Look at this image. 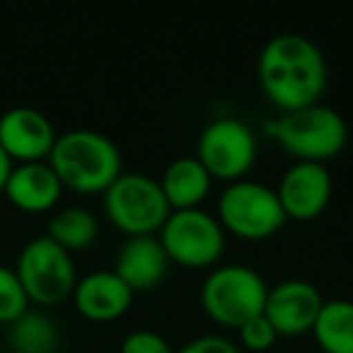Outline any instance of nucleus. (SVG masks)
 Masks as SVG:
<instances>
[{"instance_id": "nucleus-1", "label": "nucleus", "mask_w": 353, "mask_h": 353, "mask_svg": "<svg viewBox=\"0 0 353 353\" xmlns=\"http://www.w3.org/2000/svg\"><path fill=\"white\" fill-rule=\"evenodd\" d=\"M259 85L281 112L317 104L327 90V59L312 39L295 32L276 34L256 59Z\"/></svg>"}, {"instance_id": "nucleus-2", "label": "nucleus", "mask_w": 353, "mask_h": 353, "mask_svg": "<svg viewBox=\"0 0 353 353\" xmlns=\"http://www.w3.org/2000/svg\"><path fill=\"white\" fill-rule=\"evenodd\" d=\"M49 165L61 184L83 194L104 192L123 172V157L112 136L94 128H70L56 136Z\"/></svg>"}, {"instance_id": "nucleus-3", "label": "nucleus", "mask_w": 353, "mask_h": 353, "mask_svg": "<svg viewBox=\"0 0 353 353\" xmlns=\"http://www.w3.org/2000/svg\"><path fill=\"white\" fill-rule=\"evenodd\" d=\"M269 136L288 150L295 160L327 162L343 150L348 141V123L329 104H307V107L283 112L269 121Z\"/></svg>"}, {"instance_id": "nucleus-4", "label": "nucleus", "mask_w": 353, "mask_h": 353, "mask_svg": "<svg viewBox=\"0 0 353 353\" xmlns=\"http://www.w3.org/2000/svg\"><path fill=\"white\" fill-rule=\"evenodd\" d=\"M269 283L247 264L213 266L201 283V305L218 324L240 327L254 314L264 312Z\"/></svg>"}, {"instance_id": "nucleus-5", "label": "nucleus", "mask_w": 353, "mask_h": 353, "mask_svg": "<svg viewBox=\"0 0 353 353\" xmlns=\"http://www.w3.org/2000/svg\"><path fill=\"white\" fill-rule=\"evenodd\" d=\"M102 194L107 218L128 237L155 235L172 211L160 179L145 172H121Z\"/></svg>"}, {"instance_id": "nucleus-6", "label": "nucleus", "mask_w": 353, "mask_h": 353, "mask_svg": "<svg viewBox=\"0 0 353 353\" xmlns=\"http://www.w3.org/2000/svg\"><path fill=\"white\" fill-rule=\"evenodd\" d=\"M216 216L225 232L245 240L271 237L285 223V213L276 189L247 176L225 184L218 196Z\"/></svg>"}, {"instance_id": "nucleus-7", "label": "nucleus", "mask_w": 353, "mask_h": 353, "mask_svg": "<svg viewBox=\"0 0 353 353\" xmlns=\"http://www.w3.org/2000/svg\"><path fill=\"white\" fill-rule=\"evenodd\" d=\"M15 271L27 290V298L39 305H56L73 295L78 283L75 261L65 247L49 235H37L17 254Z\"/></svg>"}, {"instance_id": "nucleus-8", "label": "nucleus", "mask_w": 353, "mask_h": 353, "mask_svg": "<svg viewBox=\"0 0 353 353\" xmlns=\"http://www.w3.org/2000/svg\"><path fill=\"white\" fill-rule=\"evenodd\" d=\"M160 242L170 261L184 266H211L225 250V228L206 208H174L160 228Z\"/></svg>"}, {"instance_id": "nucleus-9", "label": "nucleus", "mask_w": 353, "mask_h": 353, "mask_svg": "<svg viewBox=\"0 0 353 353\" xmlns=\"http://www.w3.org/2000/svg\"><path fill=\"white\" fill-rule=\"evenodd\" d=\"M213 179L235 182L252 170L256 160V136L242 119L216 117L201 128L196 152Z\"/></svg>"}, {"instance_id": "nucleus-10", "label": "nucleus", "mask_w": 353, "mask_h": 353, "mask_svg": "<svg viewBox=\"0 0 353 353\" xmlns=\"http://www.w3.org/2000/svg\"><path fill=\"white\" fill-rule=\"evenodd\" d=\"M332 174L324 162L295 160L285 167L279 182V201L283 206L285 218L295 221H312L327 208L332 199Z\"/></svg>"}, {"instance_id": "nucleus-11", "label": "nucleus", "mask_w": 353, "mask_h": 353, "mask_svg": "<svg viewBox=\"0 0 353 353\" xmlns=\"http://www.w3.org/2000/svg\"><path fill=\"white\" fill-rule=\"evenodd\" d=\"M322 305L324 298L314 283L305 279H285L276 285H269L264 314L276 327V332L293 336V334L312 332Z\"/></svg>"}, {"instance_id": "nucleus-12", "label": "nucleus", "mask_w": 353, "mask_h": 353, "mask_svg": "<svg viewBox=\"0 0 353 353\" xmlns=\"http://www.w3.org/2000/svg\"><path fill=\"white\" fill-rule=\"evenodd\" d=\"M56 136L49 117L34 107H12L0 114V145L12 162L49 160Z\"/></svg>"}, {"instance_id": "nucleus-13", "label": "nucleus", "mask_w": 353, "mask_h": 353, "mask_svg": "<svg viewBox=\"0 0 353 353\" xmlns=\"http://www.w3.org/2000/svg\"><path fill=\"white\" fill-rule=\"evenodd\" d=\"M73 303L88 319L109 322L121 317L131 307L133 290L114 269H94L78 279L73 288Z\"/></svg>"}, {"instance_id": "nucleus-14", "label": "nucleus", "mask_w": 353, "mask_h": 353, "mask_svg": "<svg viewBox=\"0 0 353 353\" xmlns=\"http://www.w3.org/2000/svg\"><path fill=\"white\" fill-rule=\"evenodd\" d=\"M170 256L155 235H133L121 242L114 259V271L123 283L136 290H150L167 276Z\"/></svg>"}, {"instance_id": "nucleus-15", "label": "nucleus", "mask_w": 353, "mask_h": 353, "mask_svg": "<svg viewBox=\"0 0 353 353\" xmlns=\"http://www.w3.org/2000/svg\"><path fill=\"white\" fill-rule=\"evenodd\" d=\"M3 192L22 211H49L61 199L63 184L49 160L17 162Z\"/></svg>"}, {"instance_id": "nucleus-16", "label": "nucleus", "mask_w": 353, "mask_h": 353, "mask_svg": "<svg viewBox=\"0 0 353 353\" xmlns=\"http://www.w3.org/2000/svg\"><path fill=\"white\" fill-rule=\"evenodd\" d=\"M213 176L201 165L196 155H179L165 167L160 187L167 196L170 208H196L208 196Z\"/></svg>"}, {"instance_id": "nucleus-17", "label": "nucleus", "mask_w": 353, "mask_h": 353, "mask_svg": "<svg viewBox=\"0 0 353 353\" xmlns=\"http://www.w3.org/2000/svg\"><path fill=\"white\" fill-rule=\"evenodd\" d=\"M6 343L12 353H56L61 346L59 324L41 310H25L8 324Z\"/></svg>"}, {"instance_id": "nucleus-18", "label": "nucleus", "mask_w": 353, "mask_h": 353, "mask_svg": "<svg viewBox=\"0 0 353 353\" xmlns=\"http://www.w3.org/2000/svg\"><path fill=\"white\" fill-rule=\"evenodd\" d=\"M312 334L327 353H353V300H324Z\"/></svg>"}, {"instance_id": "nucleus-19", "label": "nucleus", "mask_w": 353, "mask_h": 353, "mask_svg": "<svg viewBox=\"0 0 353 353\" xmlns=\"http://www.w3.org/2000/svg\"><path fill=\"white\" fill-rule=\"evenodd\" d=\"M46 235L51 240H56L61 247H65L68 252L73 250H85L90 247L99 235V221L92 211L83 206H68L56 211L49 218L46 225Z\"/></svg>"}, {"instance_id": "nucleus-20", "label": "nucleus", "mask_w": 353, "mask_h": 353, "mask_svg": "<svg viewBox=\"0 0 353 353\" xmlns=\"http://www.w3.org/2000/svg\"><path fill=\"white\" fill-rule=\"evenodd\" d=\"M30 310V298L15 269L0 264V322L10 324Z\"/></svg>"}, {"instance_id": "nucleus-21", "label": "nucleus", "mask_w": 353, "mask_h": 353, "mask_svg": "<svg viewBox=\"0 0 353 353\" xmlns=\"http://www.w3.org/2000/svg\"><path fill=\"white\" fill-rule=\"evenodd\" d=\"M237 332H240L242 346H247L250 351H266V348L274 346V341L279 339V332H276V327L269 322V317H266L264 312L254 314V317H250L247 322H242L240 327H237Z\"/></svg>"}, {"instance_id": "nucleus-22", "label": "nucleus", "mask_w": 353, "mask_h": 353, "mask_svg": "<svg viewBox=\"0 0 353 353\" xmlns=\"http://www.w3.org/2000/svg\"><path fill=\"white\" fill-rule=\"evenodd\" d=\"M121 353H174V348L155 329H133L123 336Z\"/></svg>"}, {"instance_id": "nucleus-23", "label": "nucleus", "mask_w": 353, "mask_h": 353, "mask_svg": "<svg viewBox=\"0 0 353 353\" xmlns=\"http://www.w3.org/2000/svg\"><path fill=\"white\" fill-rule=\"evenodd\" d=\"M174 353H240V348L223 334H201L187 341L182 348H176Z\"/></svg>"}, {"instance_id": "nucleus-24", "label": "nucleus", "mask_w": 353, "mask_h": 353, "mask_svg": "<svg viewBox=\"0 0 353 353\" xmlns=\"http://www.w3.org/2000/svg\"><path fill=\"white\" fill-rule=\"evenodd\" d=\"M12 167H15V162H12V157L6 152V148L0 145V192L6 189V182H8V176H10Z\"/></svg>"}]
</instances>
